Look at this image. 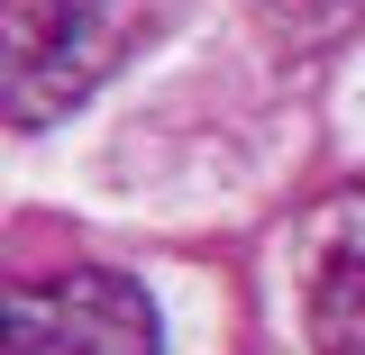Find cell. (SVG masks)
<instances>
[{"label": "cell", "instance_id": "1", "mask_svg": "<svg viewBox=\"0 0 365 355\" xmlns=\"http://www.w3.org/2000/svg\"><path fill=\"white\" fill-rule=\"evenodd\" d=\"M165 28V0H9L0 110L9 128H55Z\"/></svg>", "mask_w": 365, "mask_h": 355}, {"label": "cell", "instance_id": "2", "mask_svg": "<svg viewBox=\"0 0 365 355\" xmlns=\"http://www.w3.org/2000/svg\"><path fill=\"white\" fill-rule=\"evenodd\" d=\"M155 301L110 265H73V273H28L9 292V328L0 355H155Z\"/></svg>", "mask_w": 365, "mask_h": 355}, {"label": "cell", "instance_id": "3", "mask_svg": "<svg viewBox=\"0 0 365 355\" xmlns=\"http://www.w3.org/2000/svg\"><path fill=\"white\" fill-rule=\"evenodd\" d=\"M302 319H311L319 355H365V182L338 191L311 228V282H302Z\"/></svg>", "mask_w": 365, "mask_h": 355}]
</instances>
